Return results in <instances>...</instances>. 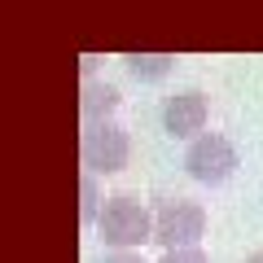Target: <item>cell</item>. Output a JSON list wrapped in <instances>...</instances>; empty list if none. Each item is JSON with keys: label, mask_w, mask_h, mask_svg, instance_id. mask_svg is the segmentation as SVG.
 I'll list each match as a JSON object with an SVG mask.
<instances>
[{"label": "cell", "mask_w": 263, "mask_h": 263, "mask_svg": "<svg viewBox=\"0 0 263 263\" xmlns=\"http://www.w3.org/2000/svg\"><path fill=\"white\" fill-rule=\"evenodd\" d=\"M97 237L110 250H136V246L154 241V215L145 202H136L132 193H114L105 197V211L97 219Z\"/></svg>", "instance_id": "obj_1"}, {"label": "cell", "mask_w": 263, "mask_h": 263, "mask_svg": "<svg viewBox=\"0 0 263 263\" xmlns=\"http://www.w3.org/2000/svg\"><path fill=\"white\" fill-rule=\"evenodd\" d=\"M132 141L119 123H84V136H79V158H84L88 176H114V171L127 167Z\"/></svg>", "instance_id": "obj_2"}, {"label": "cell", "mask_w": 263, "mask_h": 263, "mask_svg": "<svg viewBox=\"0 0 263 263\" xmlns=\"http://www.w3.org/2000/svg\"><path fill=\"white\" fill-rule=\"evenodd\" d=\"M206 233V211L197 202H184V197H171L154 211V241L162 250H189V246L202 241Z\"/></svg>", "instance_id": "obj_3"}, {"label": "cell", "mask_w": 263, "mask_h": 263, "mask_svg": "<svg viewBox=\"0 0 263 263\" xmlns=\"http://www.w3.org/2000/svg\"><path fill=\"white\" fill-rule=\"evenodd\" d=\"M184 171L197 184H224L237 171V149L224 132H202L193 145L184 149Z\"/></svg>", "instance_id": "obj_4"}, {"label": "cell", "mask_w": 263, "mask_h": 263, "mask_svg": "<svg viewBox=\"0 0 263 263\" xmlns=\"http://www.w3.org/2000/svg\"><path fill=\"white\" fill-rule=\"evenodd\" d=\"M202 127H206V97L197 92V88H184V92L162 101V132L167 136H176V141H189L193 136L197 141Z\"/></svg>", "instance_id": "obj_5"}, {"label": "cell", "mask_w": 263, "mask_h": 263, "mask_svg": "<svg viewBox=\"0 0 263 263\" xmlns=\"http://www.w3.org/2000/svg\"><path fill=\"white\" fill-rule=\"evenodd\" d=\"M119 88L114 84H101V79H88L84 92H79V114H84V123H110L114 110H119Z\"/></svg>", "instance_id": "obj_6"}, {"label": "cell", "mask_w": 263, "mask_h": 263, "mask_svg": "<svg viewBox=\"0 0 263 263\" xmlns=\"http://www.w3.org/2000/svg\"><path fill=\"white\" fill-rule=\"evenodd\" d=\"M123 62H127V70H132L136 79H162V75L171 70L176 57H171V53H127Z\"/></svg>", "instance_id": "obj_7"}, {"label": "cell", "mask_w": 263, "mask_h": 263, "mask_svg": "<svg viewBox=\"0 0 263 263\" xmlns=\"http://www.w3.org/2000/svg\"><path fill=\"white\" fill-rule=\"evenodd\" d=\"M101 211H105V202H101V189H97V176L84 171V180H79V224L92 228L101 219Z\"/></svg>", "instance_id": "obj_8"}, {"label": "cell", "mask_w": 263, "mask_h": 263, "mask_svg": "<svg viewBox=\"0 0 263 263\" xmlns=\"http://www.w3.org/2000/svg\"><path fill=\"white\" fill-rule=\"evenodd\" d=\"M158 263H211V259L202 254V246H189V250H162Z\"/></svg>", "instance_id": "obj_9"}, {"label": "cell", "mask_w": 263, "mask_h": 263, "mask_svg": "<svg viewBox=\"0 0 263 263\" xmlns=\"http://www.w3.org/2000/svg\"><path fill=\"white\" fill-rule=\"evenodd\" d=\"M101 263H145V259H141L136 250H110V254H105Z\"/></svg>", "instance_id": "obj_10"}, {"label": "cell", "mask_w": 263, "mask_h": 263, "mask_svg": "<svg viewBox=\"0 0 263 263\" xmlns=\"http://www.w3.org/2000/svg\"><path fill=\"white\" fill-rule=\"evenodd\" d=\"M246 263H263V250H259V254H250V259H246Z\"/></svg>", "instance_id": "obj_11"}]
</instances>
